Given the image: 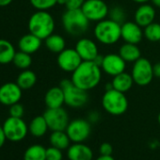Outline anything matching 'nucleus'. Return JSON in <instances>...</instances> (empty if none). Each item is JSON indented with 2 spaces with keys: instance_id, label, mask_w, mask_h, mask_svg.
<instances>
[{
  "instance_id": "obj_1",
  "label": "nucleus",
  "mask_w": 160,
  "mask_h": 160,
  "mask_svg": "<svg viewBox=\"0 0 160 160\" xmlns=\"http://www.w3.org/2000/svg\"><path fill=\"white\" fill-rule=\"evenodd\" d=\"M102 69L94 61H82L72 72V82L78 88L91 91L97 87L102 79Z\"/></svg>"
},
{
  "instance_id": "obj_2",
  "label": "nucleus",
  "mask_w": 160,
  "mask_h": 160,
  "mask_svg": "<svg viewBox=\"0 0 160 160\" xmlns=\"http://www.w3.org/2000/svg\"><path fill=\"white\" fill-rule=\"evenodd\" d=\"M28 27L30 33L45 40L54 32L55 20L47 11H37L30 16Z\"/></svg>"
},
{
  "instance_id": "obj_3",
  "label": "nucleus",
  "mask_w": 160,
  "mask_h": 160,
  "mask_svg": "<svg viewBox=\"0 0 160 160\" xmlns=\"http://www.w3.org/2000/svg\"><path fill=\"white\" fill-rule=\"evenodd\" d=\"M90 20L81 9L66 10L62 15V25L65 31L72 36H81L89 28Z\"/></svg>"
},
{
  "instance_id": "obj_4",
  "label": "nucleus",
  "mask_w": 160,
  "mask_h": 160,
  "mask_svg": "<svg viewBox=\"0 0 160 160\" xmlns=\"http://www.w3.org/2000/svg\"><path fill=\"white\" fill-rule=\"evenodd\" d=\"M95 39L106 45H111L122 38V25L111 19H104L97 22L93 29Z\"/></svg>"
},
{
  "instance_id": "obj_5",
  "label": "nucleus",
  "mask_w": 160,
  "mask_h": 160,
  "mask_svg": "<svg viewBox=\"0 0 160 160\" xmlns=\"http://www.w3.org/2000/svg\"><path fill=\"white\" fill-rule=\"evenodd\" d=\"M102 107L108 114L112 116H121L128 108V100L125 93L114 89L105 91L102 97Z\"/></svg>"
},
{
  "instance_id": "obj_6",
  "label": "nucleus",
  "mask_w": 160,
  "mask_h": 160,
  "mask_svg": "<svg viewBox=\"0 0 160 160\" xmlns=\"http://www.w3.org/2000/svg\"><path fill=\"white\" fill-rule=\"evenodd\" d=\"M59 86L63 90L65 105L72 108H80L89 101L88 92L75 86L72 80L63 79Z\"/></svg>"
},
{
  "instance_id": "obj_7",
  "label": "nucleus",
  "mask_w": 160,
  "mask_h": 160,
  "mask_svg": "<svg viewBox=\"0 0 160 160\" xmlns=\"http://www.w3.org/2000/svg\"><path fill=\"white\" fill-rule=\"evenodd\" d=\"M6 138L12 142L22 141L28 135V126L22 118L10 116L2 125Z\"/></svg>"
},
{
  "instance_id": "obj_8",
  "label": "nucleus",
  "mask_w": 160,
  "mask_h": 160,
  "mask_svg": "<svg viewBox=\"0 0 160 160\" xmlns=\"http://www.w3.org/2000/svg\"><path fill=\"white\" fill-rule=\"evenodd\" d=\"M131 74L135 84L140 87L149 85L154 77L152 63L144 58H140L134 62Z\"/></svg>"
},
{
  "instance_id": "obj_9",
  "label": "nucleus",
  "mask_w": 160,
  "mask_h": 160,
  "mask_svg": "<svg viewBox=\"0 0 160 160\" xmlns=\"http://www.w3.org/2000/svg\"><path fill=\"white\" fill-rule=\"evenodd\" d=\"M65 131L72 142H84L91 136L92 123L88 120L75 119L69 122Z\"/></svg>"
},
{
  "instance_id": "obj_10",
  "label": "nucleus",
  "mask_w": 160,
  "mask_h": 160,
  "mask_svg": "<svg viewBox=\"0 0 160 160\" xmlns=\"http://www.w3.org/2000/svg\"><path fill=\"white\" fill-rule=\"evenodd\" d=\"M43 117L51 131H65L70 122L69 115L62 107L47 108L43 113Z\"/></svg>"
},
{
  "instance_id": "obj_11",
  "label": "nucleus",
  "mask_w": 160,
  "mask_h": 160,
  "mask_svg": "<svg viewBox=\"0 0 160 160\" xmlns=\"http://www.w3.org/2000/svg\"><path fill=\"white\" fill-rule=\"evenodd\" d=\"M81 10L86 17L92 22L106 19L109 12V8L104 0H86Z\"/></svg>"
},
{
  "instance_id": "obj_12",
  "label": "nucleus",
  "mask_w": 160,
  "mask_h": 160,
  "mask_svg": "<svg viewBox=\"0 0 160 160\" xmlns=\"http://www.w3.org/2000/svg\"><path fill=\"white\" fill-rule=\"evenodd\" d=\"M83 59L74 48H65L58 55L57 62L58 67L66 72H72L82 63Z\"/></svg>"
},
{
  "instance_id": "obj_13",
  "label": "nucleus",
  "mask_w": 160,
  "mask_h": 160,
  "mask_svg": "<svg viewBox=\"0 0 160 160\" xmlns=\"http://www.w3.org/2000/svg\"><path fill=\"white\" fill-rule=\"evenodd\" d=\"M126 62L119 54H108L103 57L101 69L108 75L115 76L122 72H125Z\"/></svg>"
},
{
  "instance_id": "obj_14",
  "label": "nucleus",
  "mask_w": 160,
  "mask_h": 160,
  "mask_svg": "<svg viewBox=\"0 0 160 160\" xmlns=\"http://www.w3.org/2000/svg\"><path fill=\"white\" fill-rule=\"evenodd\" d=\"M22 91L17 83L8 82L3 84L0 87V103L8 107L19 103L22 98Z\"/></svg>"
},
{
  "instance_id": "obj_15",
  "label": "nucleus",
  "mask_w": 160,
  "mask_h": 160,
  "mask_svg": "<svg viewBox=\"0 0 160 160\" xmlns=\"http://www.w3.org/2000/svg\"><path fill=\"white\" fill-rule=\"evenodd\" d=\"M74 49L81 57L83 61H93L99 55L98 46L91 39L82 38L77 41Z\"/></svg>"
},
{
  "instance_id": "obj_16",
  "label": "nucleus",
  "mask_w": 160,
  "mask_h": 160,
  "mask_svg": "<svg viewBox=\"0 0 160 160\" xmlns=\"http://www.w3.org/2000/svg\"><path fill=\"white\" fill-rule=\"evenodd\" d=\"M143 30L140 26L134 22H125L122 25V39L125 42L138 44L143 38Z\"/></svg>"
},
{
  "instance_id": "obj_17",
  "label": "nucleus",
  "mask_w": 160,
  "mask_h": 160,
  "mask_svg": "<svg viewBox=\"0 0 160 160\" xmlns=\"http://www.w3.org/2000/svg\"><path fill=\"white\" fill-rule=\"evenodd\" d=\"M67 157L69 160H92L93 152L84 142L73 143L67 149Z\"/></svg>"
},
{
  "instance_id": "obj_18",
  "label": "nucleus",
  "mask_w": 160,
  "mask_h": 160,
  "mask_svg": "<svg viewBox=\"0 0 160 160\" xmlns=\"http://www.w3.org/2000/svg\"><path fill=\"white\" fill-rule=\"evenodd\" d=\"M155 18V10L154 8L148 4H140V6L135 12L134 19L135 22L141 28H145L148 25L152 24Z\"/></svg>"
},
{
  "instance_id": "obj_19",
  "label": "nucleus",
  "mask_w": 160,
  "mask_h": 160,
  "mask_svg": "<svg viewBox=\"0 0 160 160\" xmlns=\"http://www.w3.org/2000/svg\"><path fill=\"white\" fill-rule=\"evenodd\" d=\"M44 103L47 108H61L65 104L63 90L60 86L49 89L44 96Z\"/></svg>"
},
{
  "instance_id": "obj_20",
  "label": "nucleus",
  "mask_w": 160,
  "mask_h": 160,
  "mask_svg": "<svg viewBox=\"0 0 160 160\" xmlns=\"http://www.w3.org/2000/svg\"><path fill=\"white\" fill-rule=\"evenodd\" d=\"M42 41V40H41L39 37L29 32L28 34H26L21 37L18 42V46L21 51L31 55L41 48Z\"/></svg>"
},
{
  "instance_id": "obj_21",
  "label": "nucleus",
  "mask_w": 160,
  "mask_h": 160,
  "mask_svg": "<svg viewBox=\"0 0 160 160\" xmlns=\"http://www.w3.org/2000/svg\"><path fill=\"white\" fill-rule=\"evenodd\" d=\"M134 83L135 82L132 77V74L126 72H122L113 76V79L111 81L113 89L123 93H126L127 92H129L131 88L133 87Z\"/></svg>"
},
{
  "instance_id": "obj_22",
  "label": "nucleus",
  "mask_w": 160,
  "mask_h": 160,
  "mask_svg": "<svg viewBox=\"0 0 160 160\" xmlns=\"http://www.w3.org/2000/svg\"><path fill=\"white\" fill-rule=\"evenodd\" d=\"M119 55L124 59L125 62H135L140 58V50L137 44L125 42L119 49Z\"/></svg>"
},
{
  "instance_id": "obj_23",
  "label": "nucleus",
  "mask_w": 160,
  "mask_h": 160,
  "mask_svg": "<svg viewBox=\"0 0 160 160\" xmlns=\"http://www.w3.org/2000/svg\"><path fill=\"white\" fill-rule=\"evenodd\" d=\"M48 129L49 127L43 115L36 116L35 118H33L28 125V132L35 138L43 137Z\"/></svg>"
},
{
  "instance_id": "obj_24",
  "label": "nucleus",
  "mask_w": 160,
  "mask_h": 160,
  "mask_svg": "<svg viewBox=\"0 0 160 160\" xmlns=\"http://www.w3.org/2000/svg\"><path fill=\"white\" fill-rule=\"evenodd\" d=\"M49 141L51 146L60 150H67L71 145V139L66 131H52Z\"/></svg>"
},
{
  "instance_id": "obj_25",
  "label": "nucleus",
  "mask_w": 160,
  "mask_h": 160,
  "mask_svg": "<svg viewBox=\"0 0 160 160\" xmlns=\"http://www.w3.org/2000/svg\"><path fill=\"white\" fill-rule=\"evenodd\" d=\"M37 82V75L33 71L23 70L16 79V83L22 90H29L35 86Z\"/></svg>"
},
{
  "instance_id": "obj_26",
  "label": "nucleus",
  "mask_w": 160,
  "mask_h": 160,
  "mask_svg": "<svg viewBox=\"0 0 160 160\" xmlns=\"http://www.w3.org/2000/svg\"><path fill=\"white\" fill-rule=\"evenodd\" d=\"M13 45L5 39H0V64H9L12 62L15 56Z\"/></svg>"
},
{
  "instance_id": "obj_27",
  "label": "nucleus",
  "mask_w": 160,
  "mask_h": 160,
  "mask_svg": "<svg viewBox=\"0 0 160 160\" xmlns=\"http://www.w3.org/2000/svg\"><path fill=\"white\" fill-rule=\"evenodd\" d=\"M45 45L46 48L53 52V53H57L59 54L61 51H63L66 47V42L64 40V38L58 34H51L50 36H48L45 40Z\"/></svg>"
},
{
  "instance_id": "obj_28",
  "label": "nucleus",
  "mask_w": 160,
  "mask_h": 160,
  "mask_svg": "<svg viewBox=\"0 0 160 160\" xmlns=\"http://www.w3.org/2000/svg\"><path fill=\"white\" fill-rule=\"evenodd\" d=\"M24 160H46V148L41 144L29 146L25 151Z\"/></svg>"
},
{
  "instance_id": "obj_29",
  "label": "nucleus",
  "mask_w": 160,
  "mask_h": 160,
  "mask_svg": "<svg viewBox=\"0 0 160 160\" xmlns=\"http://www.w3.org/2000/svg\"><path fill=\"white\" fill-rule=\"evenodd\" d=\"M12 63L19 69L27 70L30 67V65L32 63V58H31L30 54H28V53L20 50L15 53Z\"/></svg>"
},
{
  "instance_id": "obj_30",
  "label": "nucleus",
  "mask_w": 160,
  "mask_h": 160,
  "mask_svg": "<svg viewBox=\"0 0 160 160\" xmlns=\"http://www.w3.org/2000/svg\"><path fill=\"white\" fill-rule=\"evenodd\" d=\"M144 37L152 42H160V24L152 22L144 28L143 31Z\"/></svg>"
},
{
  "instance_id": "obj_31",
  "label": "nucleus",
  "mask_w": 160,
  "mask_h": 160,
  "mask_svg": "<svg viewBox=\"0 0 160 160\" xmlns=\"http://www.w3.org/2000/svg\"><path fill=\"white\" fill-rule=\"evenodd\" d=\"M108 15H109V19L115 21L116 23L120 25H122L123 23H125L126 13L123 8L120 6H114L113 8L109 9Z\"/></svg>"
},
{
  "instance_id": "obj_32",
  "label": "nucleus",
  "mask_w": 160,
  "mask_h": 160,
  "mask_svg": "<svg viewBox=\"0 0 160 160\" xmlns=\"http://www.w3.org/2000/svg\"><path fill=\"white\" fill-rule=\"evenodd\" d=\"M37 11H48L58 4V0H29Z\"/></svg>"
},
{
  "instance_id": "obj_33",
  "label": "nucleus",
  "mask_w": 160,
  "mask_h": 160,
  "mask_svg": "<svg viewBox=\"0 0 160 160\" xmlns=\"http://www.w3.org/2000/svg\"><path fill=\"white\" fill-rule=\"evenodd\" d=\"M62 150L50 146L46 149V160H62Z\"/></svg>"
},
{
  "instance_id": "obj_34",
  "label": "nucleus",
  "mask_w": 160,
  "mask_h": 160,
  "mask_svg": "<svg viewBox=\"0 0 160 160\" xmlns=\"http://www.w3.org/2000/svg\"><path fill=\"white\" fill-rule=\"evenodd\" d=\"M10 116L12 117H15V118H22L23 115H24V112H25V109H24V107L19 104V103H16V104H13L10 107Z\"/></svg>"
},
{
  "instance_id": "obj_35",
  "label": "nucleus",
  "mask_w": 160,
  "mask_h": 160,
  "mask_svg": "<svg viewBox=\"0 0 160 160\" xmlns=\"http://www.w3.org/2000/svg\"><path fill=\"white\" fill-rule=\"evenodd\" d=\"M86 0H66L65 7L66 10H76L81 9Z\"/></svg>"
},
{
  "instance_id": "obj_36",
  "label": "nucleus",
  "mask_w": 160,
  "mask_h": 160,
  "mask_svg": "<svg viewBox=\"0 0 160 160\" xmlns=\"http://www.w3.org/2000/svg\"><path fill=\"white\" fill-rule=\"evenodd\" d=\"M101 155H112L113 153V147L108 142H104L100 145L99 148Z\"/></svg>"
},
{
  "instance_id": "obj_37",
  "label": "nucleus",
  "mask_w": 160,
  "mask_h": 160,
  "mask_svg": "<svg viewBox=\"0 0 160 160\" xmlns=\"http://www.w3.org/2000/svg\"><path fill=\"white\" fill-rule=\"evenodd\" d=\"M99 113L96 112V111H92L89 114V122L92 123V122H96L98 120H99Z\"/></svg>"
},
{
  "instance_id": "obj_38",
  "label": "nucleus",
  "mask_w": 160,
  "mask_h": 160,
  "mask_svg": "<svg viewBox=\"0 0 160 160\" xmlns=\"http://www.w3.org/2000/svg\"><path fill=\"white\" fill-rule=\"evenodd\" d=\"M6 136H5V133H4V130H3V127L0 125V149L3 147V145L5 144V141H6Z\"/></svg>"
},
{
  "instance_id": "obj_39",
  "label": "nucleus",
  "mask_w": 160,
  "mask_h": 160,
  "mask_svg": "<svg viewBox=\"0 0 160 160\" xmlns=\"http://www.w3.org/2000/svg\"><path fill=\"white\" fill-rule=\"evenodd\" d=\"M152 70H153V75L154 77L160 78V61L152 65Z\"/></svg>"
},
{
  "instance_id": "obj_40",
  "label": "nucleus",
  "mask_w": 160,
  "mask_h": 160,
  "mask_svg": "<svg viewBox=\"0 0 160 160\" xmlns=\"http://www.w3.org/2000/svg\"><path fill=\"white\" fill-rule=\"evenodd\" d=\"M95 160H115L112 155H100Z\"/></svg>"
},
{
  "instance_id": "obj_41",
  "label": "nucleus",
  "mask_w": 160,
  "mask_h": 160,
  "mask_svg": "<svg viewBox=\"0 0 160 160\" xmlns=\"http://www.w3.org/2000/svg\"><path fill=\"white\" fill-rule=\"evenodd\" d=\"M13 0H0V7H7L12 3Z\"/></svg>"
},
{
  "instance_id": "obj_42",
  "label": "nucleus",
  "mask_w": 160,
  "mask_h": 160,
  "mask_svg": "<svg viewBox=\"0 0 160 160\" xmlns=\"http://www.w3.org/2000/svg\"><path fill=\"white\" fill-rule=\"evenodd\" d=\"M151 1H152V5H153L154 7L160 9V0H151Z\"/></svg>"
},
{
  "instance_id": "obj_43",
  "label": "nucleus",
  "mask_w": 160,
  "mask_h": 160,
  "mask_svg": "<svg viewBox=\"0 0 160 160\" xmlns=\"http://www.w3.org/2000/svg\"><path fill=\"white\" fill-rule=\"evenodd\" d=\"M133 2L135 3H138V4H145V3H148L151 0H132Z\"/></svg>"
},
{
  "instance_id": "obj_44",
  "label": "nucleus",
  "mask_w": 160,
  "mask_h": 160,
  "mask_svg": "<svg viewBox=\"0 0 160 160\" xmlns=\"http://www.w3.org/2000/svg\"><path fill=\"white\" fill-rule=\"evenodd\" d=\"M66 0H58V5H65Z\"/></svg>"
},
{
  "instance_id": "obj_45",
  "label": "nucleus",
  "mask_w": 160,
  "mask_h": 160,
  "mask_svg": "<svg viewBox=\"0 0 160 160\" xmlns=\"http://www.w3.org/2000/svg\"><path fill=\"white\" fill-rule=\"evenodd\" d=\"M157 121H158V123H159V125H160V112H159V114H158V117H157Z\"/></svg>"
}]
</instances>
